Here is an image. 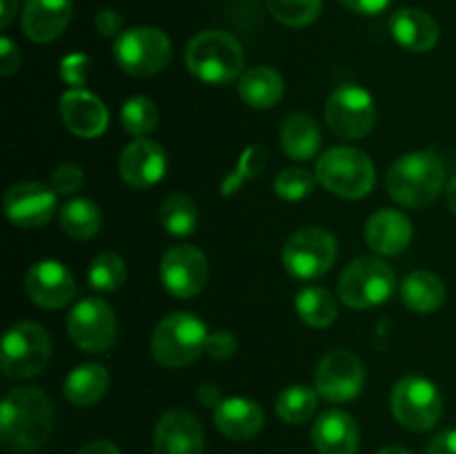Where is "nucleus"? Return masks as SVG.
Segmentation results:
<instances>
[{"label": "nucleus", "mask_w": 456, "mask_h": 454, "mask_svg": "<svg viewBox=\"0 0 456 454\" xmlns=\"http://www.w3.org/2000/svg\"><path fill=\"white\" fill-rule=\"evenodd\" d=\"M272 16L285 27H307L321 16L323 0H265Z\"/></svg>", "instance_id": "nucleus-35"}, {"label": "nucleus", "mask_w": 456, "mask_h": 454, "mask_svg": "<svg viewBox=\"0 0 456 454\" xmlns=\"http://www.w3.org/2000/svg\"><path fill=\"white\" fill-rule=\"evenodd\" d=\"M96 31L105 38L123 34V18L114 12V9H102L96 16Z\"/></svg>", "instance_id": "nucleus-42"}, {"label": "nucleus", "mask_w": 456, "mask_h": 454, "mask_svg": "<svg viewBox=\"0 0 456 454\" xmlns=\"http://www.w3.org/2000/svg\"><path fill=\"white\" fill-rule=\"evenodd\" d=\"M265 414L263 408L252 399L245 396H232L223 399L214 408V426L218 427L221 434L234 441H248L256 436L263 430Z\"/></svg>", "instance_id": "nucleus-23"}, {"label": "nucleus", "mask_w": 456, "mask_h": 454, "mask_svg": "<svg viewBox=\"0 0 456 454\" xmlns=\"http://www.w3.org/2000/svg\"><path fill=\"white\" fill-rule=\"evenodd\" d=\"M395 270L386 261L361 256L343 270L338 279V298L354 310L383 305L395 294Z\"/></svg>", "instance_id": "nucleus-6"}, {"label": "nucleus", "mask_w": 456, "mask_h": 454, "mask_svg": "<svg viewBox=\"0 0 456 454\" xmlns=\"http://www.w3.org/2000/svg\"><path fill=\"white\" fill-rule=\"evenodd\" d=\"M85 172L76 163H62L52 172V187L56 194H76L83 187Z\"/></svg>", "instance_id": "nucleus-38"}, {"label": "nucleus", "mask_w": 456, "mask_h": 454, "mask_svg": "<svg viewBox=\"0 0 456 454\" xmlns=\"http://www.w3.org/2000/svg\"><path fill=\"white\" fill-rule=\"evenodd\" d=\"M16 12H18V0H3V16H0V27H3V29H7V27L12 25Z\"/></svg>", "instance_id": "nucleus-47"}, {"label": "nucleus", "mask_w": 456, "mask_h": 454, "mask_svg": "<svg viewBox=\"0 0 456 454\" xmlns=\"http://www.w3.org/2000/svg\"><path fill=\"white\" fill-rule=\"evenodd\" d=\"M58 109L65 127L78 138H98L110 125L105 102L87 89H67Z\"/></svg>", "instance_id": "nucleus-19"}, {"label": "nucleus", "mask_w": 456, "mask_h": 454, "mask_svg": "<svg viewBox=\"0 0 456 454\" xmlns=\"http://www.w3.org/2000/svg\"><path fill=\"white\" fill-rule=\"evenodd\" d=\"M337 261V239L323 227H303L283 245L281 263L297 280H316Z\"/></svg>", "instance_id": "nucleus-8"}, {"label": "nucleus", "mask_w": 456, "mask_h": 454, "mask_svg": "<svg viewBox=\"0 0 456 454\" xmlns=\"http://www.w3.org/2000/svg\"><path fill=\"white\" fill-rule=\"evenodd\" d=\"M78 454H120V452L111 441L98 439V441H92V443L83 445Z\"/></svg>", "instance_id": "nucleus-46"}, {"label": "nucleus", "mask_w": 456, "mask_h": 454, "mask_svg": "<svg viewBox=\"0 0 456 454\" xmlns=\"http://www.w3.org/2000/svg\"><path fill=\"white\" fill-rule=\"evenodd\" d=\"M445 203H448V209L456 216V176H452L445 185Z\"/></svg>", "instance_id": "nucleus-48"}, {"label": "nucleus", "mask_w": 456, "mask_h": 454, "mask_svg": "<svg viewBox=\"0 0 456 454\" xmlns=\"http://www.w3.org/2000/svg\"><path fill=\"white\" fill-rule=\"evenodd\" d=\"M390 34L403 49L414 53L430 52L439 43V22L421 9H399L390 18Z\"/></svg>", "instance_id": "nucleus-24"}, {"label": "nucleus", "mask_w": 456, "mask_h": 454, "mask_svg": "<svg viewBox=\"0 0 456 454\" xmlns=\"http://www.w3.org/2000/svg\"><path fill=\"white\" fill-rule=\"evenodd\" d=\"M341 3L346 4L347 9H352V12L370 16V13L383 12V9H386L392 0H341Z\"/></svg>", "instance_id": "nucleus-44"}, {"label": "nucleus", "mask_w": 456, "mask_h": 454, "mask_svg": "<svg viewBox=\"0 0 456 454\" xmlns=\"http://www.w3.org/2000/svg\"><path fill=\"white\" fill-rule=\"evenodd\" d=\"M236 347H239V343H236L234 334L225 332V329H218V332L209 334L205 352H208L212 359L225 361V359H232V356L236 354Z\"/></svg>", "instance_id": "nucleus-40"}, {"label": "nucleus", "mask_w": 456, "mask_h": 454, "mask_svg": "<svg viewBox=\"0 0 456 454\" xmlns=\"http://www.w3.org/2000/svg\"><path fill=\"white\" fill-rule=\"evenodd\" d=\"M167 172V156L156 141L136 138L123 150L118 158V174L134 190H150L163 181Z\"/></svg>", "instance_id": "nucleus-17"}, {"label": "nucleus", "mask_w": 456, "mask_h": 454, "mask_svg": "<svg viewBox=\"0 0 456 454\" xmlns=\"http://www.w3.org/2000/svg\"><path fill=\"white\" fill-rule=\"evenodd\" d=\"M199 401L205 405V408H216L221 403V392L214 383H205V385L199 387Z\"/></svg>", "instance_id": "nucleus-45"}, {"label": "nucleus", "mask_w": 456, "mask_h": 454, "mask_svg": "<svg viewBox=\"0 0 456 454\" xmlns=\"http://www.w3.org/2000/svg\"><path fill=\"white\" fill-rule=\"evenodd\" d=\"M87 280L98 292H116L127 280V265L114 252L98 254L87 270Z\"/></svg>", "instance_id": "nucleus-34"}, {"label": "nucleus", "mask_w": 456, "mask_h": 454, "mask_svg": "<svg viewBox=\"0 0 456 454\" xmlns=\"http://www.w3.org/2000/svg\"><path fill=\"white\" fill-rule=\"evenodd\" d=\"M114 56L125 74L147 78L169 65L172 43L159 27H132L116 38Z\"/></svg>", "instance_id": "nucleus-9"}, {"label": "nucleus", "mask_w": 456, "mask_h": 454, "mask_svg": "<svg viewBox=\"0 0 456 454\" xmlns=\"http://www.w3.org/2000/svg\"><path fill=\"white\" fill-rule=\"evenodd\" d=\"M120 125L134 138H147L159 125V107L147 96H132L120 107Z\"/></svg>", "instance_id": "nucleus-33"}, {"label": "nucleus", "mask_w": 456, "mask_h": 454, "mask_svg": "<svg viewBox=\"0 0 456 454\" xmlns=\"http://www.w3.org/2000/svg\"><path fill=\"white\" fill-rule=\"evenodd\" d=\"M312 441L319 454L359 452V426L343 409H325L312 427Z\"/></svg>", "instance_id": "nucleus-22"}, {"label": "nucleus", "mask_w": 456, "mask_h": 454, "mask_svg": "<svg viewBox=\"0 0 456 454\" xmlns=\"http://www.w3.org/2000/svg\"><path fill=\"white\" fill-rule=\"evenodd\" d=\"M52 356V336L31 320L12 325L3 336L0 363L9 378H31L45 369Z\"/></svg>", "instance_id": "nucleus-7"}, {"label": "nucleus", "mask_w": 456, "mask_h": 454, "mask_svg": "<svg viewBox=\"0 0 456 454\" xmlns=\"http://www.w3.org/2000/svg\"><path fill=\"white\" fill-rule=\"evenodd\" d=\"M285 93L283 76L272 67H252L239 80V96L254 109H270L279 105Z\"/></svg>", "instance_id": "nucleus-25"}, {"label": "nucleus", "mask_w": 456, "mask_h": 454, "mask_svg": "<svg viewBox=\"0 0 456 454\" xmlns=\"http://www.w3.org/2000/svg\"><path fill=\"white\" fill-rule=\"evenodd\" d=\"M61 227L67 236L76 240H87L98 234L102 225V214L98 205L89 199H71L61 207Z\"/></svg>", "instance_id": "nucleus-29"}, {"label": "nucleus", "mask_w": 456, "mask_h": 454, "mask_svg": "<svg viewBox=\"0 0 456 454\" xmlns=\"http://www.w3.org/2000/svg\"><path fill=\"white\" fill-rule=\"evenodd\" d=\"M325 120L343 141H361L368 136L377 120L372 93L356 83H343L325 102Z\"/></svg>", "instance_id": "nucleus-11"}, {"label": "nucleus", "mask_w": 456, "mask_h": 454, "mask_svg": "<svg viewBox=\"0 0 456 454\" xmlns=\"http://www.w3.org/2000/svg\"><path fill=\"white\" fill-rule=\"evenodd\" d=\"M297 314L310 328H328L337 320L338 303L325 288L307 285L297 294Z\"/></svg>", "instance_id": "nucleus-30"}, {"label": "nucleus", "mask_w": 456, "mask_h": 454, "mask_svg": "<svg viewBox=\"0 0 456 454\" xmlns=\"http://www.w3.org/2000/svg\"><path fill=\"white\" fill-rule=\"evenodd\" d=\"M89 56L85 53H69L65 61L61 62V76L67 85H71V89H83V85L87 83L89 74Z\"/></svg>", "instance_id": "nucleus-39"}, {"label": "nucleus", "mask_w": 456, "mask_h": 454, "mask_svg": "<svg viewBox=\"0 0 456 454\" xmlns=\"http://www.w3.org/2000/svg\"><path fill=\"white\" fill-rule=\"evenodd\" d=\"M25 292L45 310H61L76 296V279L61 261L43 258L25 274Z\"/></svg>", "instance_id": "nucleus-16"}, {"label": "nucleus", "mask_w": 456, "mask_h": 454, "mask_svg": "<svg viewBox=\"0 0 456 454\" xmlns=\"http://www.w3.org/2000/svg\"><path fill=\"white\" fill-rule=\"evenodd\" d=\"M377 454H414V452H410V450L401 448V445H386V448L379 450Z\"/></svg>", "instance_id": "nucleus-49"}, {"label": "nucleus", "mask_w": 456, "mask_h": 454, "mask_svg": "<svg viewBox=\"0 0 456 454\" xmlns=\"http://www.w3.org/2000/svg\"><path fill=\"white\" fill-rule=\"evenodd\" d=\"M365 368L356 354L350 350L328 352L319 361L314 372V387L325 401L332 403H347L354 401L363 392Z\"/></svg>", "instance_id": "nucleus-13"}, {"label": "nucleus", "mask_w": 456, "mask_h": 454, "mask_svg": "<svg viewBox=\"0 0 456 454\" xmlns=\"http://www.w3.org/2000/svg\"><path fill=\"white\" fill-rule=\"evenodd\" d=\"M319 392L310 385H289L276 399V414L289 426H301L314 417L319 408Z\"/></svg>", "instance_id": "nucleus-31"}, {"label": "nucleus", "mask_w": 456, "mask_h": 454, "mask_svg": "<svg viewBox=\"0 0 456 454\" xmlns=\"http://www.w3.org/2000/svg\"><path fill=\"white\" fill-rule=\"evenodd\" d=\"M426 454H456V427L436 434L428 445Z\"/></svg>", "instance_id": "nucleus-43"}, {"label": "nucleus", "mask_w": 456, "mask_h": 454, "mask_svg": "<svg viewBox=\"0 0 456 454\" xmlns=\"http://www.w3.org/2000/svg\"><path fill=\"white\" fill-rule=\"evenodd\" d=\"M110 390V372L98 363H83L71 369L65 378V399L76 408L98 403Z\"/></svg>", "instance_id": "nucleus-26"}, {"label": "nucleus", "mask_w": 456, "mask_h": 454, "mask_svg": "<svg viewBox=\"0 0 456 454\" xmlns=\"http://www.w3.org/2000/svg\"><path fill=\"white\" fill-rule=\"evenodd\" d=\"M267 156L270 154H267L265 147H261V145L248 147V150L243 151V156H240V160H239V165H236L234 172L227 174L225 181H223L221 194L223 196L236 194V191H239L245 182L252 181V178H256L258 174L265 169Z\"/></svg>", "instance_id": "nucleus-36"}, {"label": "nucleus", "mask_w": 456, "mask_h": 454, "mask_svg": "<svg viewBox=\"0 0 456 454\" xmlns=\"http://www.w3.org/2000/svg\"><path fill=\"white\" fill-rule=\"evenodd\" d=\"M321 127L307 114H289L281 125V147L294 160H312L321 150Z\"/></svg>", "instance_id": "nucleus-27"}, {"label": "nucleus", "mask_w": 456, "mask_h": 454, "mask_svg": "<svg viewBox=\"0 0 456 454\" xmlns=\"http://www.w3.org/2000/svg\"><path fill=\"white\" fill-rule=\"evenodd\" d=\"M116 314L101 296H89L76 303L67 314V334L78 350L102 354L116 341Z\"/></svg>", "instance_id": "nucleus-12"}, {"label": "nucleus", "mask_w": 456, "mask_h": 454, "mask_svg": "<svg viewBox=\"0 0 456 454\" xmlns=\"http://www.w3.org/2000/svg\"><path fill=\"white\" fill-rule=\"evenodd\" d=\"M412 221L399 209H379L368 218L365 243L383 256H396L412 243Z\"/></svg>", "instance_id": "nucleus-21"}, {"label": "nucleus", "mask_w": 456, "mask_h": 454, "mask_svg": "<svg viewBox=\"0 0 456 454\" xmlns=\"http://www.w3.org/2000/svg\"><path fill=\"white\" fill-rule=\"evenodd\" d=\"M56 191L45 182H18L4 194V214L13 225L22 230L47 225L56 212Z\"/></svg>", "instance_id": "nucleus-15"}, {"label": "nucleus", "mask_w": 456, "mask_h": 454, "mask_svg": "<svg viewBox=\"0 0 456 454\" xmlns=\"http://www.w3.org/2000/svg\"><path fill=\"white\" fill-rule=\"evenodd\" d=\"M205 434L199 418L185 409H169L154 430V454H203Z\"/></svg>", "instance_id": "nucleus-18"}, {"label": "nucleus", "mask_w": 456, "mask_h": 454, "mask_svg": "<svg viewBox=\"0 0 456 454\" xmlns=\"http://www.w3.org/2000/svg\"><path fill=\"white\" fill-rule=\"evenodd\" d=\"M71 13V0H27L22 9V29L34 43H52L67 29Z\"/></svg>", "instance_id": "nucleus-20"}, {"label": "nucleus", "mask_w": 456, "mask_h": 454, "mask_svg": "<svg viewBox=\"0 0 456 454\" xmlns=\"http://www.w3.org/2000/svg\"><path fill=\"white\" fill-rule=\"evenodd\" d=\"M53 427V405L38 387H16L0 403V441L7 452L38 450Z\"/></svg>", "instance_id": "nucleus-1"}, {"label": "nucleus", "mask_w": 456, "mask_h": 454, "mask_svg": "<svg viewBox=\"0 0 456 454\" xmlns=\"http://www.w3.org/2000/svg\"><path fill=\"white\" fill-rule=\"evenodd\" d=\"M390 408L396 421L412 432H426L444 414V396L426 377H403L390 394Z\"/></svg>", "instance_id": "nucleus-10"}, {"label": "nucleus", "mask_w": 456, "mask_h": 454, "mask_svg": "<svg viewBox=\"0 0 456 454\" xmlns=\"http://www.w3.org/2000/svg\"><path fill=\"white\" fill-rule=\"evenodd\" d=\"M185 65L200 83L227 85L243 74V47L227 31H200L187 45Z\"/></svg>", "instance_id": "nucleus-3"}, {"label": "nucleus", "mask_w": 456, "mask_h": 454, "mask_svg": "<svg viewBox=\"0 0 456 454\" xmlns=\"http://www.w3.org/2000/svg\"><path fill=\"white\" fill-rule=\"evenodd\" d=\"M314 182H316V176H312L307 169L288 167L276 176L274 191L279 199L289 200V203H297V200L307 199V196L314 191Z\"/></svg>", "instance_id": "nucleus-37"}, {"label": "nucleus", "mask_w": 456, "mask_h": 454, "mask_svg": "<svg viewBox=\"0 0 456 454\" xmlns=\"http://www.w3.org/2000/svg\"><path fill=\"white\" fill-rule=\"evenodd\" d=\"M387 194L403 207H426L445 187V167L432 151L405 154L387 169Z\"/></svg>", "instance_id": "nucleus-2"}, {"label": "nucleus", "mask_w": 456, "mask_h": 454, "mask_svg": "<svg viewBox=\"0 0 456 454\" xmlns=\"http://www.w3.org/2000/svg\"><path fill=\"white\" fill-rule=\"evenodd\" d=\"M314 176L330 194L356 200L372 191L377 169L365 151L354 147H332L316 160Z\"/></svg>", "instance_id": "nucleus-5"}, {"label": "nucleus", "mask_w": 456, "mask_h": 454, "mask_svg": "<svg viewBox=\"0 0 456 454\" xmlns=\"http://www.w3.org/2000/svg\"><path fill=\"white\" fill-rule=\"evenodd\" d=\"M160 225L172 236H190L199 225V207L185 194H172L160 205Z\"/></svg>", "instance_id": "nucleus-32"}, {"label": "nucleus", "mask_w": 456, "mask_h": 454, "mask_svg": "<svg viewBox=\"0 0 456 454\" xmlns=\"http://www.w3.org/2000/svg\"><path fill=\"white\" fill-rule=\"evenodd\" d=\"M209 279V265L205 254L194 245H176L165 252L160 261L163 288L176 298H191L205 288Z\"/></svg>", "instance_id": "nucleus-14"}, {"label": "nucleus", "mask_w": 456, "mask_h": 454, "mask_svg": "<svg viewBox=\"0 0 456 454\" xmlns=\"http://www.w3.org/2000/svg\"><path fill=\"white\" fill-rule=\"evenodd\" d=\"M401 296H403L405 307L419 312V314H428V312H436L444 305L448 289L439 276L419 270L405 276L403 285H401Z\"/></svg>", "instance_id": "nucleus-28"}, {"label": "nucleus", "mask_w": 456, "mask_h": 454, "mask_svg": "<svg viewBox=\"0 0 456 454\" xmlns=\"http://www.w3.org/2000/svg\"><path fill=\"white\" fill-rule=\"evenodd\" d=\"M208 325L191 312H172L156 323L151 354L163 368H185L194 363L208 345Z\"/></svg>", "instance_id": "nucleus-4"}, {"label": "nucleus", "mask_w": 456, "mask_h": 454, "mask_svg": "<svg viewBox=\"0 0 456 454\" xmlns=\"http://www.w3.org/2000/svg\"><path fill=\"white\" fill-rule=\"evenodd\" d=\"M20 67V49L9 38H0V74L12 76Z\"/></svg>", "instance_id": "nucleus-41"}]
</instances>
